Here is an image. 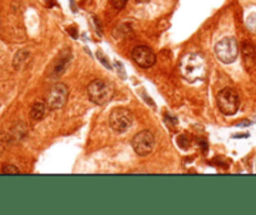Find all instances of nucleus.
Segmentation results:
<instances>
[{
	"label": "nucleus",
	"mask_w": 256,
	"mask_h": 215,
	"mask_svg": "<svg viewBox=\"0 0 256 215\" xmlns=\"http://www.w3.org/2000/svg\"><path fill=\"white\" fill-rule=\"evenodd\" d=\"M180 73L185 80L194 83L206 75V62L200 54H187L181 59L179 65Z\"/></svg>",
	"instance_id": "1"
},
{
	"label": "nucleus",
	"mask_w": 256,
	"mask_h": 215,
	"mask_svg": "<svg viewBox=\"0 0 256 215\" xmlns=\"http://www.w3.org/2000/svg\"><path fill=\"white\" fill-rule=\"evenodd\" d=\"M88 96L96 105L109 103L114 96V88L110 83L103 79H95L88 85Z\"/></svg>",
	"instance_id": "2"
},
{
	"label": "nucleus",
	"mask_w": 256,
	"mask_h": 215,
	"mask_svg": "<svg viewBox=\"0 0 256 215\" xmlns=\"http://www.w3.org/2000/svg\"><path fill=\"white\" fill-rule=\"evenodd\" d=\"M215 54L217 59L223 62L224 64H230L235 62L239 55V44L235 38L226 37L217 42L215 45Z\"/></svg>",
	"instance_id": "3"
},
{
	"label": "nucleus",
	"mask_w": 256,
	"mask_h": 215,
	"mask_svg": "<svg viewBox=\"0 0 256 215\" xmlns=\"http://www.w3.org/2000/svg\"><path fill=\"white\" fill-rule=\"evenodd\" d=\"M216 101L220 112L225 115H234L239 110L240 105L238 93L233 88H224L223 90L219 91Z\"/></svg>",
	"instance_id": "4"
},
{
	"label": "nucleus",
	"mask_w": 256,
	"mask_h": 215,
	"mask_svg": "<svg viewBox=\"0 0 256 215\" xmlns=\"http://www.w3.org/2000/svg\"><path fill=\"white\" fill-rule=\"evenodd\" d=\"M132 113L127 108H115L110 113L109 118V124L114 132L117 133H125L129 130L132 125Z\"/></svg>",
	"instance_id": "5"
},
{
	"label": "nucleus",
	"mask_w": 256,
	"mask_h": 215,
	"mask_svg": "<svg viewBox=\"0 0 256 215\" xmlns=\"http://www.w3.org/2000/svg\"><path fill=\"white\" fill-rule=\"evenodd\" d=\"M67 98H69V89L65 84L58 83L50 88L47 95V106L52 110L62 109L63 106L66 104Z\"/></svg>",
	"instance_id": "6"
},
{
	"label": "nucleus",
	"mask_w": 256,
	"mask_h": 215,
	"mask_svg": "<svg viewBox=\"0 0 256 215\" xmlns=\"http://www.w3.org/2000/svg\"><path fill=\"white\" fill-rule=\"evenodd\" d=\"M131 145L137 155H149L155 145V138H154L153 133L149 130H141L132 138Z\"/></svg>",
	"instance_id": "7"
},
{
	"label": "nucleus",
	"mask_w": 256,
	"mask_h": 215,
	"mask_svg": "<svg viewBox=\"0 0 256 215\" xmlns=\"http://www.w3.org/2000/svg\"><path fill=\"white\" fill-rule=\"evenodd\" d=\"M131 58L140 68L148 69L151 68L156 62V57L150 48L145 45H139L131 52Z\"/></svg>",
	"instance_id": "8"
},
{
	"label": "nucleus",
	"mask_w": 256,
	"mask_h": 215,
	"mask_svg": "<svg viewBox=\"0 0 256 215\" xmlns=\"http://www.w3.org/2000/svg\"><path fill=\"white\" fill-rule=\"evenodd\" d=\"M45 109H47V103L44 101H35L31 106L30 118L33 120H42L45 115Z\"/></svg>",
	"instance_id": "9"
},
{
	"label": "nucleus",
	"mask_w": 256,
	"mask_h": 215,
	"mask_svg": "<svg viewBox=\"0 0 256 215\" xmlns=\"http://www.w3.org/2000/svg\"><path fill=\"white\" fill-rule=\"evenodd\" d=\"M243 57L246 67H254L256 64V53L250 43H245L243 47Z\"/></svg>",
	"instance_id": "10"
},
{
	"label": "nucleus",
	"mask_w": 256,
	"mask_h": 215,
	"mask_svg": "<svg viewBox=\"0 0 256 215\" xmlns=\"http://www.w3.org/2000/svg\"><path fill=\"white\" fill-rule=\"evenodd\" d=\"M3 171L4 174H19V169L16 168V166L14 165H10V164H8V165H5L3 168Z\"/></svg>",
	"instance_id": "11"
},
{
	"label": "nucleus",
	"mask_w": 256,
	"mask_h": 215,
	"mask_svg": "<svg viewBox=\"0 0 256 215\" xmlns=\"http://www.w3.org/2000/svg\"><path fill=\"white\" fill-rule=\"evenodd\" d=\"M128 0H112V5L114 6L117 10H120V9L124 8L127 5Z\"/></svg>",
	"instance_id": "12"
},
{
	"label": "nucleus",
	"mask_w": 256,
	"mask_h": 215,
	"mask_svg": "<svg viewBox=\"0 0 256 215\" xmlns=\"http://www.w3.org/2000/svg\"><path fill=\"white\" fill-rule=\"evenodd\" d=\"M136 3H146V1H149V0H135Z\"/></svg>",
	"instance_id": "13"
}]
</instances>
